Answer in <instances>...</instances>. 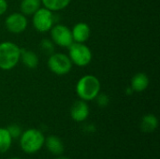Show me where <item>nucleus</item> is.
<instances>
[{"label": "nucleus", "mask_w": 160, "mask_h": 159, "mask_svg": "<svg viewBox=\"0 0 160 159\" xmlns=\"http://www.w3.org/2000/svg\"><path fill=\"white\" fill-rule=\"evenodd\" d=\"M8 10V2L7 0H0V16L6 13Z\"/></svg>", "instance_id": "412c9836"}, {"label": "nucleus", "mask_w": 160, "mask_h": 159, "mask_svg": "<svg viewBox=\"0 0 160 159\" xmlns=\"http://www.w3.org/2000/svg\"><path fill=\"white\" fill-rule=\"evenodd\" d=\"M9 133V135L11 136L12 139H17V138H20L22 133V127L17 125V124H11L9 125L8 127H6Z\"/></svg>", "instance_id": "6ab92c4d"}, {"label": "nucleus", "mask_w": 160, "mask_h": 159, "mask_svg": "<svg viewBox=\"0 0 160 159\" xmlns=\"http://www.w3.org/2000/svg\"><path fill=\"white\" fill-rule=\"evenodd\" d=\"M28 25V21L25 15L22 12H13L9 14L5 20V26L7 30L11 34L23 33Z\"/></svg>", "instance_id": "6e6552de"}, {"label": "nucleus", "mask_w": 160, "mask_h": 159, "mask_svg": "<svg viewBox=\"0 0 160 159\" xmlns=\"http://www.w3.org/2000/svg\"><path fill=\"white\" fill-rule=\"evenodd\" d=\"M32 23L34 28L39 33H46L54 25L53 12L46 7L38 8L32 15Z\"/></svg>", "instance_id": "423d86ee"}, {"label": "nucleus", "mask_w": 160, "mask_h": 159, "mask_svg": "<svg viewBox=\"0 0 160 159\" xmlns=\"http://www.w3.org/2000/svg\"><path fill=\"white\" fill-rule=\"evenodd\" d=\"M44 144L47 150L54 156L58 157L64 153V150H65L64 143L61 141V139L58 138L57 136L52 135V136H49L48 138H45Z\"/></svg>", "instance_id": "f8f14e48"}, {"label": "nucleus", "mask_w": 160, "mask_h": 159, "mask_svg": "<svg viewBox=\"0 0 160 159\" xmlns=\"http://www.w3.org/2000/svg\"><path fill=\"white\" fill-rule=\"evenodd\" d=\"M20 62H22L25 67L29 69H34L38 66V56L33 51L21 49Z\"/></svg>", "instance_id": "ddd939ff"}, {"label": "nucleus", "mask_w": 160, "mask_h": 159, "mask_svg": "<svg viewBox=\"0 0 160 159\" xmlns=\"http://www.w3.org/2000/svg\"><path fill=\"white\" fill-rule=\"evenodd\" d=\"M41 0H22L20 4L21 12L25 16H32L41 7Z\"/></svg>", "instance_id": "2eb2a0df"}, {"label": "nucleus", "mask_w": 160, "mask_h": 159, "mask_svg": "<svg viewBox=\"0 0 160 159\" xmlns=\"http://www.w3.org/2000/svg\"><path fill=\"white\" fill-rule=\"evenodd\" d=\"M70 2L71 0H41L43 7L52 12L65 9L70 4Z\"/></svg>", "instance_id": "dca6fc26"}, {"label": "nucleus", "mask_w": 160, "mask_h": 159, "mask_svg": "<svg viewBox=\"0 0 160 159\" xmlns=\"http://www.w3.org/2000/svg\"><path fill=\"white\" fill-rule=\"evenodd\" d=\"M12 138L6 127H0V153H6L11 146Z\"/></svg>", "instance_id": "f3484780"}, {"label": "nucleus", "mask_w": 160, "mask_h": 159, "mask_svg": "<svg viewBox=\"0 0 160 159\" xmlns=\"http://www.w3.org/2000/svg\"><path fill=\"white\" fill-rule=\"evenodd\" d=\"M68 49V55L73 65L78 67H86L91 63L93 59V53L90 48L84 43L73 42Z\"/></svg>", "instance_id": "20e7f679"}, {"label": "nucleus", "mask_w": 160, "mask_h": 159, "mask_svg": "<svg viewBox=\"0 0 160 159\" xmlns=\"http://www.w3.org/2000/svg\"><path fill=\"white\" fill-rule=\"evenodd\" d=\"M54 159H69V158H68V157H60V156H58L56 158H54Z\"/></svg>", "instance_id": "4be33fe9"}, {"label": "nucleus", "mask_w": 160, "mask_h": 159, "mask_svg": "<svg viewBox=\"0 0 160 159\" xmlns=\"http://www.w3.org/2000/svg\"><path fill=\"white\" fill-rule=\"evenodd\" d=\"M45 137L43 133L37 128H29L22 133L20 137V145L26 154H35L44 145Z\"/></svg>", "instance_id": "7ed1b4c3"}, {"label": "nucleus", "mask_w": 160, "mask_h": 159, "mask_svg": "<svg viewBox=\"0 0 160 159\" xmlns=\"http://www.w3.org/2000/svg\"><path fill=\"white\" fill-rule=\"evenodd\" d=\"M95 99L97 100V103H98V105L99 107H106V106L109 104V101H110L109 97H108L107 95H105V94H100V93L98 95V97H97Z\"/></svg>", "instance_id": "aec40b11"}, {"label": "nucleus", "mask_w": 160, "mask_h": 159, "mask_svg": "<svg viewBox=\"0 0 160 159\" xmlns=\"http://www.w3.org/2000/svg\"><path fill=\"white\" fill-rule=\"evenodd\" d=\"M9 159H22V158H19V157H12V158H9Z\"/></svg>", "instance_id": "5701e85b"}, {"label": "nucleus", "mask_w": 160, "mask_h": 159, "mask_svg": "<svg viewBox=\"0 0 160 159\" xmlns=\"http://www.w3.org/2000/svg\"><path fill=\"white\" fill-rule=\"evenodd\" d=\"M101 83L95 75L87 74L80 78L76 84V94L80 99L84 101L94 100L100 93Z\"/></svg>", "instance_id": "f257e3e1"}, {"label": "nucleus", "mask_w": 160, "mask_h": 159, "mask_svg": "<svg viewBox=\"0 0 160 159\" xmlns=\"http://www.w3.org/2000/svg\"><path fill=\"white\" fill-rule=\"evenodd\" d=\"M149 78L143 72L136 73L130 81V88L133 92L142 93L145 91L149 86Z\"/></svg>", "instance_id": "9b49d317"}, {"label": "nucleus", "mask_w": 160, "mask_h": 159, "mask_svg": "<svg viewBox=\"0 0 160 159\" xmlns=\"http://www.w3.org/2000/svg\"><path fill=\"white\" fill-rule=\"evenodd\" d=\"M47 66L50 71L53 74L63 76L71 71L73 64L68 54L62 52H53L49 55Z\"/></svg>", "instance_id": "39448f33"}, {"label": "nucleus", "mask_w": 160, "mask_h": 159, "mask_svg": "<svg viewBox=\"0 0 160 159\" xmlns=\"http://www.w3.org/2000/svg\"><path fill=\"white\" fill-rule=\"evenodd\" d=\"M40 48L43 51V52H45L46 54H52L54 52V46L55 44L52 42V39H48V38H44L40 41Z\"/></svg>", "instance_id": "a211bd4d"}, {"label": "nucleus", "mask_w": 160, "mask_h": 159, "mask_svg": "<svg viewBox=\"0 0 160 159\" xmlns=\"http://www.w3.org/2000/svg\"><path fill=\"white\" fill-rule=\"evenodd\" d=\"M158 126V120L155 114L149 113L142 117L141 122V129L144 133L154 132Z\"/></svg>", "instance_id": "4468645a"}, {"label": "nucleus", "mask_w": 160, "mask_h": 159, "mask_svg": "<svg viewBox=\"0 0 160 159\" xmlns=\"http://www.w3.org/2000/svg\"><path fill=\"white\" fill-rule=\"evenodd\" d=\"M21 48L14 42L3 41L0 43V69L8 71L20 62Z\"/></svg>", "instance_id": "f03ea898"}, {"label": "nucleus", "mask_w": 160, "mask_h": 159, "mask_svg": "<svg viewBox=\"0 0 160 159\" xmlns=\"http://www.w3.org/2000/svg\"><path fill=\"white\" fill-rule=\"evenodd\" d=\"M73 42L78 43H85L90 36H91V29L90 26L83 22H77L71 29Z\"/></svg>", "instance_id": "9d476101"}, {"label": "nucleus", "mask_w": 160, "mask_h": 159, "mask_svg": "<svg viewBox=\"0 0 160 159\" xmlns=\"http://www.w3.org/2000/svg\"><path fill=\"white\" fill-rule=\"evenodd\" d=\"M51 32V39L52 42L62 48H68L73 43L71 29H69L67 25L57 23L54 24Z\"/></svg>", "instance_id": "0eeeda50"}, {"label": "nucleus", "mask_w": 160, "mask_h": 159, "mask_svg": "<svg viewBox=\"0 0 160 159\" xmlns=\"http://www.w3.org/2000/svg\"><path fill=\"white\" fill-rule=\"evenodd\" d=\"M89 113L90 110L87 102L82 99L75 101L70 108V117L78 123L85 121L89 116Z\"/></svg>", "instance_id": "1a4fd4ad"}]
</instances>
